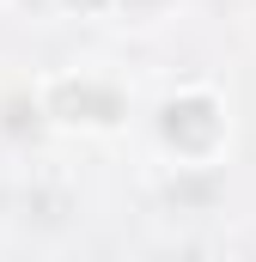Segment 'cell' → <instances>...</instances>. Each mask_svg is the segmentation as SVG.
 Instances as JSON below:
<instances>
[{
  "instance_id": "cell-1",
  "label": "cell",
  "mask_w": 256,
  "mask_h": 262,
  "mask_svg": "<svg viewBox=\"0 0 256 262\" xmlns=\"http://www.w3.org/2000/svg\"><path fill=\"white\" fill-rule=\"evenodd\" d=\"M153 146L177 171H214L232 152V104L220 85L183 79L153 104Z\"/></svg>"
},
{
  "instance_id": "cell-2",
  "label": "cell",
  "mask_w": 256,
  "mask_h": 262,
  "mask_svg": "<svg viewBox=\"0 0 256 262\" xmlns=\"http://www.w3.org/2000/svg\"><path fill=\"white\" fill-rule=\"evenodd\" d=\"M31 98H37V116L49 128H67V134H116L134 116L128 85H116L110 73H92V67H55V73H43Z\"/></svg>"
},
{
  "instance_id": "cell-3",
  "label": "cell",
  "mask_w": 256,
  "mask_h": 262,
  "mask_svg": "<svg viewBox=\"0 0 256 262\" xmlns=\"http://www.w3.org/2000/svg\"><path fill=\"white\" fill-rule=\"evenodd\" d=\"M49 6L67 18H116L122 12V0H49Z\"/></svg>"
}]
</instances>
